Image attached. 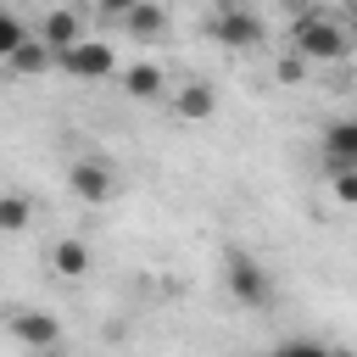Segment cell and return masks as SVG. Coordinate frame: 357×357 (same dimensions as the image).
Instances as JSON below:
<instances>
[{
    "mask_svg": "<svg viewBox=\"0 0 357 357\" xmlns=\"http://www.w3.org/2000/svg\"><path fill=\"white\" fill-rule=\"evenodd\" d=\"M223 284L234 290L240 307H273V279H268V268H262L251 251H240V245L223 251Z\"/></svg>",
    "mask_w": 357,
    "mask_h": 357,
    "instance_id": "6da1fadb",
    "label": "cell"
},
{
    "mask_svg": "<svg viewBox=\"0 0 357 357\" xmlns=\"http://www.w3.org/2000/svg\"><path fill=\"white\" fill-rule=\"evenodd\" d=\"M296 56L301 61H340V56H351V33L312 11V17L296 22Z\"/></svg>",
    "mask_w": 357,
    "mask_h": 357,
    "instance_id": "7a4b0ae2",
    "label": "cell"
},
{
    "mask_svg": "<svg viewBox=\"0 0 357 357\" xmlns=\"http://www.w3.org/2000/svg\"><path fill=\"white\" fill-rule=\"evenodd\" d=\"M6 329H11V340L28 346V351H45V346L61 340V324H56V312H45V307H11V312H6Z\"/></svg>",
    "mask_w": 357,
    "mask_h": 357,
    "instance_id": "3957f363",
    "label": "cell"
},
{
    "mask_svg": "<svg viewBox=\"0 0 357 357\" xmlns=\"http://www.w3.org/2000/svg\"><path fill=\"white\" fill-rule=\"evenodd\" d=\"M56 67L73 73V78H112V73H117V50L100 45V39H78L73 50L56 56Z\"/></svg>",
    "mask_w": 357,
    "mask_h": 357,
    "instance_id": "277c9868",
    "label": "cell"
},
{
    "mask_svg": "<svg viewBox=\"0 0 357 357\" xmlns=\"http://www.w3.org/2000/svg\"><path fill=\"white\" fill-rule=\"evenodd\" d=\"M212 33H218V45H229V50H257V45L268 39L262 17L240 11V6H223V11H218V22H212Z\"/></svg>",
    "mask_w": 357,
    "mask_h": 357,
    "instance_id": "5b68a950",
    "label": "cell"
},
{
    "mask_svg": "<svg viewBox=\"0 0 357 357\" xmlns=\"http://www.w3.org/2000/svg\"><path fill=\"white\" fill-rule=\"evenodd\" d=\"M67 190H73L78 201L100 206V201L117 190V178H112V167H106V162H73V167H67Z\"/></svg>",
    "mask_w": 357,
    "mask_h": 357,
    "instance_id": "8992f818",
    "label": "cell"
},
{
    "mask_svg": "<svg viewBox=\"0 0 357 357\" xmlns=\"http://www.w3.org/2000/svg\"><path fill=\"white\" fill-rule=\"evenodd\" d=\"M212 112H218V89H212L206 78L178 84V95H173V117H178V123H206Z\"/></svg>",
    "mask_w": 357,
    "mask_h": 357,
    "instance_id": "52a82bcc",
    "label": "cell"
},
{
    "mask_svg": "<svg viewBox=\"0 0 357 357\" xmlns=\"http://www.w3.org/2000/svg\"><path fill=\"white\" fill-rule=\"evenodd\" d=\"M39 39L61 56V50H73L78 39H84V22H78V11H67V6H56V11H45V22H39Z\"/></svg>",
    "mask_w": 357,
    "mask_h": 357,
    "instance_id": "ba28073f",
    "label": "cell"
},
{
    "mask_svg": "<svg viewBox=\"0 0 357 357\" xmlns=\"http://www.w3.org/2000/svg\"><path fill=\"white\" fill-rule=\"evenodd\" d=\"M324 162L329 167H357V117H340L324 128Z\"/></svg>",
    "mask_w": 357,
    "mask_h": 357,
    "instance_id": "9c48e42d",
    "label": "cell"
},
{
    "mask_svg": "<svg viewBox=\"0 0 357 357\" xmlns=\"http://www.w3.org/2000/svg\"><path fill=\"white\" fill-rule=\"evenodd\" d=\"M6 67H11L17 78H39V73H50V67H56V50H50L45 39H33V33H28V39L6 56Z\"/></svg>",
    "mask_w": 357,
    "mask_h": 357,
    "instance_id": "30bf717a",
    "label": "cell"
},
{
    "mask_svg": "<svg viewBox=\"0 0 357 357\" xmlns=\"http://www.w3.org/2000/svg\"><path fill=\"white\" fill-rule=\"evenodd\" d=\"M50 268H56L61 279H84V273L95 268V257H89V240H78V234L56 240V245H50Z\"/></svg>",
    "mask_w": 357,
    "mask_h": 357,
    "instance_id": "8fae6325",
    "label": "cell"
},
{
    "mask_svg": "<svg viewBox=\"0 0 357 357\" xmlns=\"http://www.w3.org/2000/svg\"><path fill=\"white\" fill-rule=\"evenodd\" d=\"M117 78H123V89H128L134 100H156V95L167 89V73H162L156 61H134V67H123Z\"/></svg>",
    "mask_w": 357,
    "mask_h": 357,
    "instance_id": "7c38bea8",
    "label": "cell"
},
{
    "mask_svg": "<svg viewBox=\"0 0 357 357\" xmlns=\"http://www.w3.org/2000/svg\"><path fill=\"white\" fill-rule=\"evenodd\" d=\"M117 22H123V28L134 33V39H156V33L167 28V11H162L156 0H134V6H128V11L117 17Z\"/></svg>",
    "mask_w": 357,
    "mask_h": 357,
    "instance_id": "4fadbf2b",
    "label": "cell"
},
{
    "mask_svg": "<svg viewBox=\"0 0 357 357\" xmlns=\"http://www.w3.org/2000/svg\"><path fill=\"white\" fill-rule=\"evenodd\" d=\"M33 223V201L17 190H0V234H22Z\"/></svg>",
    "mask_w": 357,
    "mask_h": 357,
    "instance_id": "5bb4252c",
    "label": "cell"
},
{
    "mask_svg": "<svg viewBox=\"0 0 357 357\" xmlns=\"http://www.w3.org/2000/svg\"><path fill=\"white\" fill-rule=\"evenodd\" d=\"M22 39H28V28L17 22V11H6V6H0V61H6V56H11Z\"/></svg>",
    "mask_w": 357,
    "mask_h": 357,
    "instance_id": "9a60e30c",
    "label": "cell"
},
{
    "mask_svg": "<svg viewBox=\"0 0 357 357\" xmlns=\"http://www.w3.org/2000/svg\"><path fill=\"white\" fill-rule=\"evenodd\" d=\"M329 184L346 206H357V167H329Z\"/></svg>",
    "mask_w": 357,
    "mask_h": 357,
    "instance_id": "2e32d148",
    "label": "cell"
},
{
    "mask_svg": "<svg viewBox=\"0 0 357 357\" xmlns=\"http://www.w3.org/2000/svg\"><path fill=\"white\" fill-rule=\"evenodd\" d=\"M273 357H335L329 346H318V340H284Z\"/></svg>",
    "mask_w": 357,
    "mask_h": 357,
    "instance_id": "e0dca14e",
    "label": "cell"
},
{
    "mask_svg": "<svg viewBox=\"0 0 357 357\" xmlns=\"http://www.w3.org/2000/svg\"><path fill=\"white\" fill-rule=\"evenodd\" d=\"M307 67H312V61H301L296 50H290V56H279V84H301V78H307Z\"/></svg>",
    "mask_w": 357,
    "mask_h": 357,
    "instance_id": "ac0fdd59",
    "label": "cell"
},
{
    "mask_svg": "<svg viewBox=\"0 0 357 357\" xmlns=\"http://www.w3.org/2000/svg\"><path fill=\"white\" fill-rule=\"evenodd\" d=\"M128 6H134V0H95V11H100V17H123Z\"/></svg>",
    "mask_w": 357,
    "mask_h": 357,
    "instance_id": "d6986e66",
    "label": "cell"
},
{
    "mask_svg": "<svg viewBox=\"0 0 357 357\" xmlns=\"http://www.w3.org/2000/svg\"><path fill=\"white\" fill-rule=\"evenodd\" d=\"M33 357H67V351H61V340H56V346H45V351H33Z\"/></svg>",
    "mask_w": 357,
    "mask_h": 357,
    "instance_id": "ffe728a7",
    "label": "cell"
},
{
    "mask_svg": "<svg viewBox=\"0 0 357 357\" xmlns=\"http://www.w3.org/2000/svg\"><path fill=\"white\" fill-rule=\"evenodd\" d=\"M346 17H351V22H357V0H346Z\"/></svg>",
    "mask_w": 357,
    "mask_h": 357,
    "instance_id": "44dd1931",
    "label": "cell"
},
{
    "mask_svg": "<svg viewBox=\"0 0 357 357\" xmlns=\"http://www.w3.org/2000/svg\"><path fill=\"white\" fill-rule=\"evenodd\" d=\"M351 50H357V22H351Z\"/></svg>",
    "mask_w": 357,
    "mask_h": 357,
    "instance_id": "7402d4cb",
    "label": "cell"
},
{
    "mask_svg": "<svg viewBox=\"0 0 357 357\" xmlns=\"http://www.w3.org/2000/svg\"><path fill=\"white\" fill-rule=\"evenodd\" d=\"M0 6H6V0H0Z\"/></svg>",
    "mask_w": 357,
    "mask_h": 357,
    "instance_id": "603a6c76",
    "label": "cell"
}]
</instances>
